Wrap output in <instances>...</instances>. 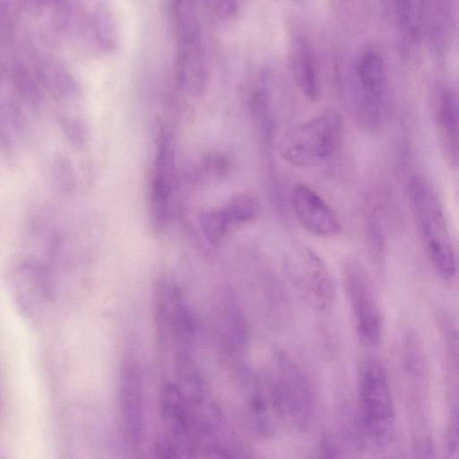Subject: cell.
Masks as SVG:
<instances>
[{"label": "cell", "mask_w": 459, "mask_h": 459, "mask_svg": "<svg viewBox=\"0 0 459 459\" xmlns=\"http://www.w3.org/2000/svg\"><path fill=\"white\" fill-rule=\"evenodd\" d=\"M408 197L429 260L444 279L456 271V258L437 193L424 175L413 174L407 183Z\"/></svg>", "instance_id": "1"}, {"label": "cell", "mask_w": 459, "mask_h": 459, "mask_svg": "<svg viewBox=\"0 0 459 459\" xmlns=\"http://www.w3.org/2000/svg\"><path fill=\"white\" fill-rule=\"evenodd\" d=\"M342 129V119L335 111L325 112L290 128L281 139V157L298 167L310 166L329 158Z\"/></svg>", "instance_id": "2"}, {"label": "cell", "mask_w": 459, "mask_h": 459, "mask_svg": "<svg viewBox=\"0 0 459 459\" xmlns=\"http://www.w3.org/2000/svg\"><path fill=\"white\" fill-rule=\"evenodd\" d=\"M361 418L366 432L376 442H383L392 432L394 398L387 373L377 361L363 368L359 385Z\"/></svg>", "instance_id": "3"}, {"label": "cell", "mask_w": 459, "mask_h": 459, "mask_svg": "<svg viewBox=\"0 0 459 459\" xmlns=\"http://www.w3.org/2000/svg\"><path fill=\"white\" fill-rule=\"evenodd\" d=\"M160 411L164 437L181 459H191L197 452L200 437L194 411L177 383H164L160 395Z\"/></svg>", "instance_id": "4"}, {"label": "cell", "mask_w": 459, "mask_h": 459, "mask_svg": "<svg viewBox=\"0 0 459 459\" xmlns=\"http://www.w3.org/2000/svg\"><path fill=\"white\" fill-rule=\"evenodd\" d=\"M280 378L273 388V403L282 423L290 430L302 431L311 419V394L305 379L290 363H283Z\"/></svg>", "instance_id": "5"}, {"label": "cell", "mask_w": 459, "mask_h": 459, "mask_svg": "<svg viewBox=\"0 0 459 459\" xmlns=\"http://www.w3.org/2000/svg\"><path fill=\"white\" fill-rule=\"evenodd\" d=\"M9 283L14 304L22 315L32 320L39 317L51 294L48 268L36 259L21 260L13 267Z\"/></svg>", "instance_id": "6"}, {"label": "cell", "mask_w": 459, "mask_h": 459, "mask_svg": "<svg viewBox=\"0 0 459 459\" xmlns=\"http://www.w3.org/2000/svg\"><path fill=\"white\" fill-rule=\"evenodd\" d=\"M357 78L361 92L360 117L368 127H377L385 111L386 66L376 49L366 50L359 58Z\"/></svg>", "instance_id": "7"}, {"label": "cell", "mask_w": 459, "mask_h": 459, "mask_svg": "<svg viewBox=\"0 0 459 459\" xmlns=\"http://www.w3.org/2000/svg\"><path fill=\"white\" fill-rule=\"evenodd\" d=\"M118 399L126 437L133 446H139L144 431L143 378L141 368L134 359H126L121 368Z\"/></svg>", "instance_id": "8"}, {"label": "cell", "mask_w": 459, "mask_h": 459, "mask_svg": "<svg viewBox=\"0 0 459 459\" xmlns=\"http://www.w3.org/2000/svg\"><path fill=\"white\" fill-rule=\"evenodd\" d=\"M180 13L182 81L191 91L197 93L202 91L208 79L204 48L191 4L181 6Z\"/></svg>", "instance_id": "9"}, {"label": "cell", "mask_w": 459, "mask_h": 459, "mask_svg": "<svg viewBox=\"0 0 459 459\" xmlns=\"http://www.w3.org/2000/svg\"><path fill=\"white\" fill-rule=\"evenodd\" d=\"M435 123L443 158L450 168L459 167V103L448 88H441L435 100Z\"/></svg>", "instance_id": "10"}, {"label": "cell", "mask_w": 459, "mask_h": 459, "mask_svg": "<svg viewBox=\"0 0 459 459\" xmlns=\"http://www.w3.org/2000/svg\"><path fill=\"white\" fill-rule=\"evenodd\" d=\"M348 291L360 333L369 343L377 344L382 335V317L369 282L355 273L349 276Z\"/></svg>", "instance_id": "11"}, {"label": "cell", "mask_w": 459, "mask_h": 459, "mask_svg": "<svg viewBox=\"0 0 459 459\" xmlns=\"http://www.w3.org/2000/svg\"><path fill=\"white\" fill-rule=\"evenodd\" d=\"M292 205L302 225L320 236H332L340 231V223L333 211L314 190L297 185L292 192Z\"/></svg>", "instance_id": "12"}, {"label": "cell", "mask_w": 459, "mask_h": 459, "mask_svg": "<svg viewBox=\"0 0 459 459\" xmlns=\"http://www.w3.org/2000/svg\"><path fill=\"white\" fill-rule=\"evenodd\" d=\"M401 49L414 54L425 40V2L403 0L394 8Z\"/></svg>", "instance_id": "13"}, {"label": "cell", "mask_w": 459, "mask_h": 459, "mask_svg": "<svg viewBox=\"0 0 459 459\" xmlns=\"http://www.w3.org/2000/svg\"><path fill=\"white\" fill-rule=\"evenodd\" d=\"M452 14L447 2H425V40L432 53L438 57L446 54L450 43Z\"/></svg>", "instance_id": "14"}, {"label": "cell", "mask_w": 459, "mask_h": 459, "mask_svg": "<svg viewBox=\"0 0 459 459\" xmlns=\"http://www.w3.org/2000/svg\"><path fill=\"white\" fill-rule=\"evenodd\" d=\"M289 64L292 77L299 91L309 100L317 96L316 62L309 43L297 37L290 43Z\"/></svg>", "instance_id": "15"}, {"label": "cell", "mask_w": 459, "mask_h": 459, "mask_svg": "<svg viewBox=\"0 0 459 459\" xmlns=\"http://www.w3.org/2000/svg\"><path fill=\"white\" fill-rule=\"evenodd\" d=\"M231 221L224 208L203 215L201 228L209 241L218 242L227 232Z\"/></svg>", "instance_id": "16"}, {"label": "cell", "mask_w": 459, "mask_h": 459, "mask_svg": "<svg viewBox=\"0 0 459 459\" xmlns=\"http://www.w3.org/2000/svg\"><path fill=\"white\" fill-rule=\"evenodd\" d=\"M255 203L252 197L242 195L235 197L224 207L231 223L245 222L251 220L255 212Z\"/></svg>", "instance_id": "17"}, {"label": "cell", "mask_w": 459, "mask_h": 459, "mask_svg": "<svg viewBox=\"0 0 459 459\" xmlns=\"http://www.w3.org/2000/svg\"><path fill=\"white\" fill-rule=\"evenodd\" d=\"M225 340L231 348H238L243 344L247 337V323L245 319L236 312L226 317L224 324Z\"/></svg>", "instance_id": "18"}, {"label": "cell", "mask_w": 459, "mask_h": 459, "mask_svg": "<svg viewBox=\"0 0 459 459\" xmlns=\"http://www.w3.org/2000/svg\"><path fill=\"white\" fill-rule=\"evenodd\" d=\"M319 459H345L344 449L333 435L325 433L322 437Z\"/></svg>", "instance_id": "19"}, {"label": "cell", "mask_w": 459, "mask_h": 459, "mask_svg": "<svg viewBox=\"0 0 459 459\" xmlns=\"http://www.w3.org/2000/svg\"><path fill=\"white\" fill-rule=\"evenodd\" d=\"M204 452L206 459H241L234 451L212 439L204 444Z\"/></svg>", "instance_id": "20"}, {"label": "cell", "mask_w": 459, "mask_h": 459, "mask_svg": "<svg viewBox=\"0 0 459 459\" xmlns=\"http://www.w3.org/2000/svg\"><path fill=\"white\" fill-rule=\"evenodd\" d=\"M155 459H181L173 446L163 437L156 445Z\"/></svg>", "instance_id": "21"}]
</instances>
